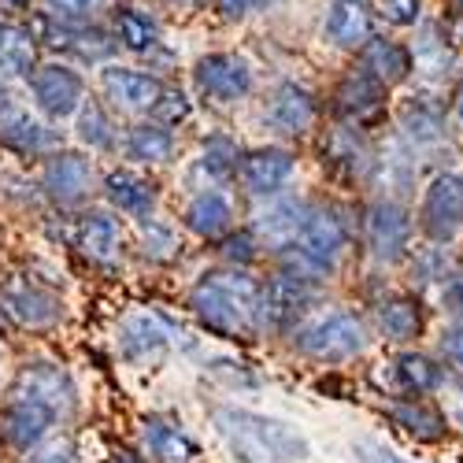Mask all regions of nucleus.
Masks as SVG:
<instances>
[{
	"label": "nucleus",
	"mask_w": 463,
	"mask_h": 463,
	"mask_svg": "<svg viewBox=\"0 0 463 463\" xmlns=\"http://www.w3.org/2000/svg\"><path fill=\"white\" fill-rule=\"evenodd\" d=\"M401 134L411 145H438L445 137V115L434 100H408L401 111Z\"/></svg>",
	"instance_id": "35"
},
{
	"label": "nucleus",
	"mask_w": 463,
	"mask_h": 463,
	"mask_svg": "<svg viewBox=\"0 0 463 463\" xmlns=\"http://www.w3.org/2000/svg\"><path fill=\"white\" fill-rule=\"evenodd\" d=\"M42 42L30 23H19L15 15H0V82H15L42 63L37 60Z\"/></svg>",
	"instance_id": "25"
},
{
	"label": "nucleus",
	"mask_w": 463,
	"mask_h": 463,
	"mask_svg": "<svg viewBox=\"0 0 463 463\" xmlns=\"http://www.w3.org/2000/svg\"><path fill=\"white\" fill-rule=\"evenodd\" d=\"M293 175H297L293 148H286V145H256V148H245L238 156L234 182L241 185L245 197L271 201V197H282V193L289 189Z\"/></svg>",
	"instance_id": "9"
},
{
	"label": "nucleus",
	"mask_w": 463,
	"mask_h": 463,
	"mask_svg": "<svg viewBox=\"0 0 463 463\" xmlns=\"http://www.w3.org/2000/svg\"><path fill=\"white\" fill-rule=\"evenodd\" d=\"M445 307H449L452 316L463 319V271L449 275V282H445Z\"/></svg>",
	"instance_id": "47"
},
{
	"label": "nucleus",
	"mask_w": 463,
	"mask_h": 463,
	"mask_svg": "<svg viewBox=\"0 0 463 463\" xmlns=\"http://www.w3.org/2000/svg\"><path fill=\"white\" fill-rule=\"evenodd\" d=\"M319 111L323 108H319V97L312 90L293 82V79H286V82H279L271 90V100H267L263 119H267V127H271V130H279L282 137H304L307 130L319 123Z\"/></svg>",
	"instance_id": "17"
},
{
	"label": "nucleus",
	"mask_w": 463,
	"mask_h": 463,
	"mask_svg": "<svg viewBox=\"0 0 463 463\" xmlns=\"http://www.w3.org/2000/svg\"><path fill=\"white\" fill-rule=\"evenodd\" d=\"M141 252H145V260H152V263H171V260H178V256H182V241H178V234H175V226L164 222V219H156V215L141 219Z\"/></svg>",
	"instance_id": "36"
},
{
	"label": "nucleus",
	"mask_w": 463,
	"mask_h": 463,
	"mask_svg": "<svg viewBox=\"0 0 463 463\" xmlns=\"http://www.w3.org/2000/svg\"><path fill=\"white\" fill-rule=\"evenodd\" d=\"M175 130L152 115H141L137 123H130L123 130V141H119V152L123 160L134 164V167H164L175 160Z\"/></svg>",
	"instance_id": "23"
},
{
	"label": "nucleus",
	"mask_w": 463,
	"mask_h": 463,
	"mask_svg": "<svg viewBox=\"0 0 463 463\" xmlns=\"http://www.w3.org/2000/svg\"><path fill=\"white\" fill-rule=\"evenodd\" d=\"M212 427L238 463H304L312 456V441L300 427L252 408L219 404L212 408Z\"/></svg>",
	"instance_id": "2"
},
{
	"label": "nucleus",
	"mask_w": 463,
	"mask_h": 463,
	"mask_svg": "<svg viewBox=\"0 0 463 463\" xmlns=\"http://www.w3.org/2000/svg\"><path fill=\"white\" fill-rule=\"evenodd\" d=\"M260 282L249 267H215L189 289V312L219 341H249L260 334Z\"/></svg>",
	"instance_id": "1"
},
{
	"label": "nucleus",
	"mask_w": 463,
	"mask_h": 463,
	"mask_svg": "<svg viewBox=\"0 0 463 463\" xmlns=\"http://www.w3.org/2000/svg\"><path fill=\"white\" fill-rule=\"evenodd\" d=\"M42 12L63 23H90L100 12V0H42Z\"/></svg>",
	"instance_id": "41"
},
{
	"label": "nucleus",
	"mask_w": 463,
	"mask_h": 463,
	"mask_svg": "<svg viewBox=\"0 0 463 463\" xmlns=\"http://www.w3.org/2000/svg\"><path fill=\"white\" fill-rule=\"evenodd\" d=\"M74 137H79V145L90 152V156H93V152H100V156H111V152H119V141H123L111 108L100 104V100H93V97H86L82 108L74 111Z\"/></svg>",
	"instance_id": "30"
},
{
	"label": "nucleus",
	"mask_w": 463,
	"mask_h": 463,
	"mask_svg": "<svg viewBox=\"0 0 463 463\" xmlns=\"http://www.w3.org/2000/svg\"><path fill=\"white\" fill-rule=\"evenodd\" d=\"M26 463H79V456H74V445L67 438H56V441H42L33 452H26Z\"/></svg>",
	"instance_id": "43"
},
{
	"label": "nucleus",
	"mask_w": 463,
	"mask_h": 463,
	"mask_svg": "<svg viewBox=\"0 0 463 463\" xmlns=\"http://www.w3.org/2000/svg\"><path fill=\"white\" fill-rule=\"evenodd\" d=\"M30 26L37 33V42H42V49H52V52H60V60H71V63L100 67L119 52V42H115L111 26H100L97 19L63 23V19H52L45 12H33Z\"/></svg>",
	"instance_id": "4"
},
{
	"label": "nucleus",
	"mask_w": 463,
	"mask_h": 463,
	"mask_svg": "<svg viewBox=\"0 0 463 463\" xmlns=\"http://www.w3.org/2000/svg\"><path fill=\"white\" fill-rule=\"evenodd\" d=\"M378 12L390 26L408 30V26H419V19H422V0H382Z\"/></svg>",
	"instance_id": "42"
},
{
	"label": "nucleus",
	"mask_w": 463,
	"mask_h": 463,
	"mask_svg": "<svg viewBox=\"0 0 463 463\" xmlns=\"http://www.w3.org/2000/svg\"><path fill=\"white\" fill-rule=\"evenodd\" d=\"M141 452L152 463H201V445L171 411H148L141 419Z\"/></svg>",
	"instance_id": "15"
},
{
	"label": "nucleus",
	"mask_w": 463,
	"mask_h": 463,
	"mask_svg": "<svg viewBox=\"0 0 463 463\" xmlns=\"http://www.w3.org/2000/svg\"><path fill=\"white\" fill-rule=\"evenodd\" d=\"M171 345V330L156 316H130L119 326V356L127 364H156Z\"/></svg>",
	"instance_id": "29"
},
{
	"label": "nucleus",
	"mask_w": 463,
	"mask_h": 463,
	"mask_svg": "<svg viewBox=\"0 0 463 463\" xmlns=\"http://www.w3.org/2000/svg\"><path fill=\"white\" fill-rule=\"evenodd\" d=\"M100 193L111 212L130 215V219H148L156 215V201H160V189L148 175L134 171V167H115L100 178Z\"/></svg>",
	"instance_id": "21"
},
{
	"label": "nucleus",
	"mask_w": 463,
	"mask_h": 463,
	"mask_svg": "<svg viewBox=\"0 0 463 463\" xmlns=\"http://www.w3.org/2000/svg\"><path fill=\"white\" fill-rule=\"evenodd\" d=\"M189 115H193V100H189V93L167 86L164 97H160V104H156V111H152V119H160V123H167L171 130H178L182 123H189Z\"/></svg>",
	"instance_id": "40"
},
{
	"label": "nucleus",
	"mask_w": 463,
	"mask_h": 463,
	"mask_svg": "<svg viewBox=\"0 0 463 463\" xmlns=\"http://www.w3.org/2000/svg\"><path fill=\"white\" fill-rule=\"evenodd\" d=\"M364 245L378 263H401L411 252V215L404 204L382 197L364 212Z\"/></svg>",
	"instance_id": "13"
},
{
	"label": "nucleus",
	"mask_w": 463,
	"mask_h": 463,
	"mask_svg": "<svg viewBox=\"0 0 463 463\" xmlns=\"http://www.w3.org/2000/svg\"><path fill=\"white\" fill-rule=\"evenodd\" d=\"M411 279L419 286L449 282V260H445V252H441L438 241H430V245H422V249L411 252Z\"/></svg>",
	"instance_id": "39"
},
{
	"label": "nucleus",
	"mask_w": 463,
	"mask_h": 463,
	"mask_svg": "<svg viewBox=\"0 0 463 463\" xmlns=\"http://www.w3.org/2000/svg\"><path fill=\"white\" fill-rule=\"evenodd\" d=\"M189 74L197 97L212 104H238L256 93V71L241 52H204Z\"/></svg>",
	"instance_id": "8"
},
{
	"label": "nucleus",
	"mask_w": 463,
	"mask_h": 463,
	"mask_svg": "<svg viewBox=\"0 0 463 463\" xmlns=\"http://www.w3.org/2000/svg\"><path fill=\"white\" fill-rule=\"evenodd\" d=\"M0 304H5L8 319H15L26 330H45V326L63 319V300L56 293H49L45 286L30 282V279L8 282L5 289H0Z\"/></svg>",
	"instance_id": "20"
},
{
	"label": "nucleus",
	"mask_w": 463,
	"mask_h": 463,
	"mask_svg": "<svg viewBox=\"0 0 463 463\" xmlns=\"http://www.w3.org/2000/svg\"><path fill=\"white\" fill-rule=\"evenodd\" d=\"M312 297L316 286L289 279L282 271L267 275L260 282V334H289L297 323H304Z\"/></svg>",
	"instance_id": "11"
},
{
	"label": "nucleus",
	"mask_w": 463,
	"mask_h": 463,
	"mask_svg": "<svg viewBox=\"0 0 463 463\" xmlns=\"http://www.w3.org/2000/svg\"><path fill=\"white\" fill-rule=\"evenodd\" d=\"M374 319H378V330L390 337V341H397V345L415 341L419 330H422L419 300H415V297H404V293H397V297H382V300L374 304Z\"/></svg>",
	"instance_id": "33"
},
{
	"label": "nucleus",
	"mask_w": 463,
	"mask_h": 463,
	"mask_svg": "<svg viewBox=\"0 0 463 463\" xmlns=\"http://www.w3.org/2000/svg\"><path fill=\"white\" fill-rule=\"evenodd\" d=\"M260 5H263V0H212L215 15L226 19V23H241V19H249L252 12H260Z\"/></svg>",
	"instance_id": "45"
},
{
	"label": "nucleus",
	"mask_w": 463,
	"mask_h": 463,
	"mask_svg": "<svg viewBox=\"0 0 463 463\" xmlns=\"http://www.w3.org/2000/svg\"><path fill=\"white\" fill-rule=\"evenodd\" d=\"M12 393H26V397L45 401L49 408L60 411V419H67L74 408H79V390H74L71 371L60 364H49V360L23 364L15 382H12Z\"/></svg>",
	"instance_id": "18"
},
{
	"label": "nucleus",
	"mask_w": 463,
	"mask_h": 463,
	"mask_svg": "<svg viewBox=\"0 0 463 463\" xmlns=\"http://www.w3.org/2000/svg\"><path fill=\"white\" fill-rule=\"evenodd\" d=\"M419 226L438 245H449L463 230V175L459 171H441L422 189Z\"/></svg>",
	"instance_id": "12"
},
{
	"label": "nucleus",
	"mask_w": 463,
	"mask_h": 463,
	"mask_svg": "<svg viewBox=\"0 0 463 463\" xmlns=\"http://www.w3.org/2000/svg\"><path fill=\"white\" fill-rule=\"evenodd\" d=\"M385 415L393 419V427H401L404 434H411L415 441H441L449 430V419L430 408L422 397H408V401H393L385 408Z\"/></svg>",
	"instance_id": "31"
},
{
	"label": "nucleus",
	"mask_w": 463,
	"mask_h": 463,
	"mask_svg": "<svg viewBox=\"0 0 463 463\" xmlns=\"http://www.w3.org/2000/svg\"><path fill=\"white\" fill-rule=\"evenodd\" d=\"M60 422L63 419L56 408L26 393H8V401L0 404V438H5L12 452H23V456L33 452L42 441H49Z\"/></svg>",
	"instance_id": "10"
},
{
	"label": "nucleus",
	"mask_w": 463,
	"mask_h": 463,
	"mask_svg": "<svg viewBox=\"0 0 463 463\" xmlns=\"http://www.w3.org/2000/svg\"><path fill=\"white\" fill-rule=\"evenodd\" d=\"M74 249H79L97 267L115 263V256H119V249H123L119 212H111V208H90V212H82L79 222H74Z\"/></svg>",
	"instance_id": "22"
},
{
	"label": "nucleus",
	"mask_w": 463,
	"mask_h": 463,
	"mask_svg": "<svg viewBox=\"0 0 463 463\" xmlns=\"http://www.w3.org/2000/svg\"><path fill=\"white\" fill-rule=\"evenodd\" d=\"M23 82H26V97L33 104V111L49 123L74 119V111L90 97L86 74L71 60H42Z\"/></svg>",
	"instance_id": "5"
},
{
	"label": "nucleus",
	"mask_w": 463,
	"mask_h": 463,
	"mask_svg": "<svg viewBox=\"0 0 463 463\" xmlns=\"http://www.w3.org/2000/svg\"><path fill=\"white\" fill-rule=\"evenodd\" d=\"M411 63L427 74H445V67L452 63V52L445 45V37L438 33V26H422L419 30V42L411 49Z\"/></svg>",
	"instance_id": "38"
},
{
	"label": "nucleus",
	"mask_w": 463,
	"mask_h": 463,
	"mask_svg": "<svg viewBox=\"0 0 463 463\" xmlns=\"http://www.w3.org/2000/svg\"><path fill=\"white\" fill-rule=\"evenodd\" d=\"M0 145L8 152H15V156H26V160H42L52 148H60L49 119H42L37 111H26L19 104L8 115H0Z\"/></svg>",
	"instance_id": "24"
},
{
	"label": "nucleus",
	"mask_w": 463,
	"mask_h": 463,
	"mask_svg": "<svg viewBox=\"0 0 463 463\" xmlns=\"http://www.w3.org/2000/svg\"><path fill=\"white\" fill-rule=\"evenodd\" d=\"M459 15H463V0H459Z\"/></svg>",
	"instance_id": "52"
},
{
	"label": "nucleus",
	"mask_w": 463,
	"mask_h": 463,
	"mask_svg": "<svg viewBox=\"0 0 463 463\" xmlns=\"http://www.w3.org/2000/svg\"><path fill=\"white\" fill-rule=\"evenodd\" d=\"M356 56H360V71H367L371 79H378L385 90L401 86L415 67L411 49H404L401 42H393V37H385V33H371L367 42L356 49Z\"/></svg>",
	"instance_id": "27"
},
{
	"label": "nucleus",
	"mask_w": 463,
	"mask_h": 463,
	"mask_svg": "<svg viewBox=\"0 0 463 463\" xmlns=\"http://www.w3.org/2000/svg\"><path fill=\"white\" fill-rule=\"evenodd\" d=\"M182 226L185 234L201 241H219L238 226V208L234 197L222 185H201L182 208Z\"/></svg>",
	"instance_id": "16"
},
{
	"label": "nucleus",
	"mask_w": 463,
	"mask_h": 463,
	"mask_svg": "<svg viewBox=\"0 0 463 463\" xmlns=\"http://www.w3.org/2000/svg\"><path fill=\"white\" fill-rule=\"evenodd\" d=\"M371 8L364 0H330L323 15V42L334 49L356 52L371 37Z\"/></svg>",
	"instance_id": "28"
},
{
	"label": "nucleus",
	"mask_w": 463,
	"mask_h": 463,
	"mask_svg": "<svg viewBox=\"0 0 463 463\" xmlns=\"http://www.w3.org/2000/svg\"><path fill=\"white\" fill-rule=\"evenodd\" d=\"M393 385L404 397H427L445 385V371L422 353H401L393 360Z\"/></svg>",
	"instance_id": "34"
},
{
	"label": "nucleus",
	"mask_w": 463,
	"mask_h": 463,
	"mask_svg": "<svg viewBox=\"0 0 463 463\" xmlns=\"http://www.w3.org/2000/svg\"><path fill=\"white\" fill-rule=\"evenodd\" d=\"M111 463H152L145 452H134V449H115L111 452Z\"/></svg>",
	"instance_id": "48"
},
{
	"label": "nucleus",
	"mask_w": 463,
	"mask_h": 463,
	"mask_svg": "<svg viewBox=\"0 0 463 463\" xmlns=\"http://www.w3.org/2000/svg\"><path fill=\"white\" fill-rule=\"evenodd\" d=\"M97 90L100 100H108L111 111H123V115H152L167 90V82L160 79L152 67H134V63H119V60H108L97 67Z\"/></svg>",
	"instance_id": "7"
},
{
	"label": "nucleus",
	"mask_w": 463,
	"mask_h": 463,
	"mask_svg": "<svg viewBox=\"0 0 463 463\" xmlns=\"http://www.w3.org/2000/svg\"><path fill=\"white\" fill-rule=\"evenodd\" d=\"M293 349L316 364H345L367 349V326L356 312H326L289 330Z\"/></svg>",
	"instance_id": "3"
},
{
	"label": "nucleus",
	"mask_w": 463,
	"mask_h": 463,
	"mask_svg": "<svg viewBox=\"0 0 463 463\" xmlns=\"http://www.w3.org/2000/svg\"><path fill=\"white\" fill-rule=\"evenodd\" d=\"M33 8V0H0V15H23Z\"/></svg>",
	"instance_id": "49"
},
{
	"label": "nucleus",
	"mask_w": 463,
	"mask_h": 463,
	"mask_svg": "<svg viewBox=\"0 0 463 463\" xmlns=\"http://www.w3.org/2000/svg\"><path fill=\"white\" fill-rule=\"evenodd\" d=\"M353 456H356V463H411V459H401L397 452H390V449L378 445V441H356L353 445Z\"/></svg>",
	"instance_id": "46"
},
{
	"label": "nucleus",
	"mask_w": 463,
	"mask_h": 463,
	"mask_svg": "<svg viewBox=\"0 0 463 463\" xmlns=\"http://www.w3.org/2000/svg\"><path fill=\"white\" fill-rule=\"evenodd\" d=\"M167 5H175V8H185V12H193V8L208 5V0H167Z\"/></svg>",
	"instance_id": "50"
},
{
	"label": "nucleus",
	"mask_w": 463,
	"mask_h": 463,
	"mask_svg": "<svg viewBox=\"0 0 463 463\" xmlns=\"http://www.w3.org/2000/svg\"><path fill=\"white\" fill-rule=\"evenodd\" d=\"M438 349H441V360L463 374V319L449 330H441V341H438Z\"/></svg>",
	"instance_id": "44"
},
{
	"label": "nucleus",
	"mask_w": 463,
	"mask_h": 463,
	"mask_svg": "<svg viewBox=\"0 0 463 463\" xmlns=\"http://www.w3.org/2000/svg\"><path fill=\"white\" fill-rule=\"evenodd\" d=\"M111 33H115V42H119V49L130 56H141L148 63H156L160 56L171 60L167 45H164V23L141 5L119 0V5L111 8Z\"/></svg>",
	"instance_id": "14"
},
{
	"label": "nucleus",
	"mask_w": 463,
	"mask_h": 463,
	"mask_svg": "<svg viewBox=\"0 0 463 463\" xmlns=\"http://www.w3.org/2000/svg\"><path fill=\"white\" fill-rule=\"evenodd\" d=\"M456 115H459V123H463V90L456 93Z\"/></svg>",
	"instance_id": "51"
},
{
	"label": "nucleus",
	"mask_w": 463,
	"mask_h": 463,
	"mask_svg": "<svg viewBox=\"0 0 463 463\" xmlns=\"http://www.w3.org/2000/svg\"><path fill=\"white\" fill-rule=\"evenodd\" d=\"M263 245L252 234V226H234L226 238H219V260L222 267H252L260 260Z\"/></svg>",
	"instance_id": "37"
},
{
	"label": "nucleus",
	"mask_w": 463,
	"mask_h": 463,
	"mask_svg": "<svg viewBox=\"0 0 463 463\" xmlns=\"http://www.w3.org/2000/svg\"><path fill=\"white\" fill-rule=\"evenodd\" d=\"M37 189L45 193L52 208H86V201L100 189L97 182V164L90 160L86 148H52L42 156V175H37Z\"/></svg>",
	"instance_id": "6"
},
{
	"label": "nucleus",
	"mask_w": 463,
	"mask_h": 463,
	"mask_svg": "<svg viewBox=\"0 0 463 463\" xmlns=\"http://www.w3.org/2000/svg\"><path fill=\"white\" fill-rule=\"evenodd\" d=\"M334 115L345 127H367L371 119H378L382 108H385V86L378 79H371L367 71H349L334 90Z\"/></svg>",
	"instance_id": "19"
},
{
	"label": "nucleus",
	"mask_w": 463,
	"mask_h": 463,
	"mask_svg": "<svg viewBox=\"0 0 463 463\" xmlns=\"http://www.w3.org/2000/svg\"><path fill=\"white\" fill-rule=\"evenodd\" d=\"M238 156H241V148H238L234 137L230 134H212V137H204L197 160H193V175H197L204 185H222V182L234 178Z\"/></svg>",
	"instance_id": "32"
},
{
	"label": "nucleus",
	"mask_w": 463,
	"mask_h": 463,
	"mask_svg": "<svg viewBox=\"0 0 463 463\" xmlns=\"http://www.w3.org/2000/svg\"><path fill=\"white\" fill-rule=\"evenodd\" d=\"M307 201H297V197H271L267 201V208L256 215V222H252V234L260 238V245L263 249H271V252H279V249H286L297 234H300V226H304V215H307Z\"/></svg>",
	"instance_id": "26"
}]
</instances>
